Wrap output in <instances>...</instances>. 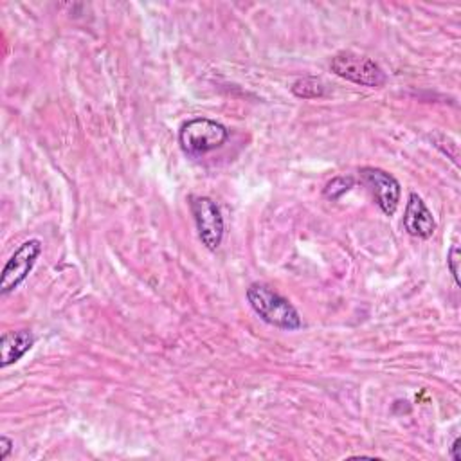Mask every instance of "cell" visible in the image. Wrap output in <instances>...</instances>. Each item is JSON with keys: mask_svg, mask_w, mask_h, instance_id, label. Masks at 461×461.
<instances>
[{"mask_svg": "<svg viewBox=\"0 0 461 461\" xmlns=\"http://www.w3.org/2000/svg\"><path fill=\"white\" fill-rule=\"evenodd\" d=\"M34 344V337L29 330H16V331H5L0 337V366L7 367L14 362H18Z\"/></svg>", "mask_w": 461, "mask_h": 461, "instance_id": "obj_8", "label": "cell"}, {"mask_svg": "<svg viewBox=\"0 0 461 461\" xmlns=\"http://www.w3.org/2000/svg\"><path fill=\"white\" fill-rule=\"evenodd\" d=\"M13 447H14V443H13L7 436H2V438H0V461H4V459L11 454Z\"/></svg>", "mask_w": 461, "mask_h": 461, "instance_id": "obj_12", "label": "cell"}, {"mask_svg": "<svg viewBox=\"0 0 461 461\" xmlns=\"http://www.w3.org/2000/svg\"><path fill=\"white\" fill-rule=\"evenodd\" d=\"M247 301L254 313L270 326L286 331H294L303 326L301 315L295 306L267 285L252 283L247 288Z\"/></svg>", "mask_w": 461, "mask_h": 461, "instance_id": "obj_1", "label": "cell"}, {"mask_svg": "<svg viewBox=\"0 0 461 461\" xmlns=\"http://www.w3.org/2000/svg\"><path fill=\"white\" fill-rule=\"evenodd\" d=\"M459 443H461V439L459 438H456L454 439V443H452V447H450V457L454 459V461H461V456H459Z\"/></svg>", "mask_w": 461, "mask_h": 461, "instance_id": "obj_13", "label": "cell"}, {"mask_svg": "<svg viewBox=\"0 0 461 461\" xmlns=\"http://www.w3.org/2000/svg\"><path fill=\"white\" fill-rule=\"evenodd\" d=\"M43 250V243L38 238L25 240L18 245V249L11 254L7 263L2 268L0 276V294L7 295L14 292L34 268L40 254Z\"/></svg>", "mask_w": 461, "mask_h": 461, "instance_id": "obj_4", "label": "cell"}, {"mask_svg": "<svg viewBox=\"0 0 461 461\" xmlns=\"http://www.w3.org/2000/svg\"><path fill=\"white\" fill-rule=\"evenodd\" d=\"M358 173H360V180L367 185V189L371 191L382 212L387 216H393L398 209V202L402 194L400 182L391 173L380 167L366 166V167H360Z\"/></svg>", "mask_w": 461, "mask_h": 461, "instance_id": "obj_6", "label": "cell"}, {"mask_svg": "<svg viewBox=\"0 0 461 461\" xmlns=\"http://www.w3.org/2000/svg\"><path fill=\"white\" fill-rule=\"evenodd\" d=\"M330 68L339 77H344L351 83L369 86V88H380L387 81V76L380 68L378 63H375L367 56L355 54V52H339V54H335L331 58Z\"/></svg>", "mask_w": 461, "mask_h": 461, "instance_id": "obj_3", "label": "cell"}, {"mask_svg": "<svg viewBox=\"0 0 461 461\" xmlns=\"http://www.w3.org/2000/svg\"><path fill=\"white\" fill-rule=\"evenodd\" d=\"M459 261H461V252H459V247L454 243L447 254V267L457 286H459Z\"/></svg>", "mask_w": 461, "mask_h": 461, "instance_id": "obj_11", "label": "cell"}, {"mask_svg": "<svg viewBox=\"0 0 461 461\" xmlns=\"http://www.w3.org/2000/svg\"><path fill=\"white\" fill-rule=\"evenodd\" d=\"M229 139V130L212 119L194 117L182 124L178 131L180 148L187 155H203L221 148Z\"/></svg>", "mask_w": 461, "mask_h": 461, "instance_id": "obj_2", "label": "cell"}, {"mask_svg": "<svg viewBox=\"0 0 461 461\" xmlns=\"http://www.w3.org/2000/svg\"><path fill=\"white\" fill-rule=\"evenodd\" d=\"M403 229L420 240H427L434 234L436 221L432 218V212L425 205L423 198L416 193L409 194L405 212H403Z\"/></svg>", "mask_w": 461, "mask_h": 461, "instance_id": "obj_7", "label": "cell"}, {"mask_svg": "<svg viewBox=\"0 0 461 461\" xmlns=\"http://www.w3.org/2000/svg\"><path fill=\"white\" fill-rule=\"evenodd\" d=\"M355 184V178L353 176H333L322 189V194L328 198V200H339L344 193H348Z\"/></svg>", "mask_w": 461, "mask_h": 461, "instance_id": "obj_10", "label": "cell"}, {"mask_svg": "<svg viewBox=\"0 0 461 461\" xmlns=\"http://www.w3.org/2000/svg\"><path fill=\"white\" fill-rule=\"evenodd\" d=\"M292 94L301 99H315L324 95V83L315 76H304L294 81Z\"/></svg>", "mask_w": 461, "mask_h": 461, "instance_id": "obj_9", "label": "cell"}, {"mask_svg": "<svg viewBox=\"0 0 461 461\" xmlns=\"http://www.w3.org/2000/svg\"><path fill=\"white\" fill-rule=\"evenodd\" d=\"M189 205L202 245L209 250H218L225 232V221L218 203L211 196H191Z\"/></svg>", "mask_w": 461, "mask_h": 461, "instance_id": "obj_5", "label": "cell"}]
</instances>
